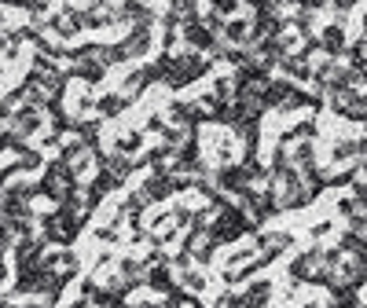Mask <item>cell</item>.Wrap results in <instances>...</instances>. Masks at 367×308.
<instances>
[{"label":"cell","mask_w":367,"mask_h":308,"mask_svg":"<svg viewBox=\"0 0 367 308\" xmlns=\"http://www.w3.org/2000/svg\"><path fill=\"white\" fill-rule=\"evenodd\" d=\"M92 220V213H77L67 206H52L48 213H41V235L48 239V246H74L81 239L85 224Z\"/></svg>","instance_id":"cell-1"},{"label":"cell","mask_w":367,"mask_h":308,"mask_svg":"<svg viewBox=\"0 0 367 308\" xmlns=\"http://www.w3.org/2000/svg\"><path fill=\"white\" fill-rule=\"evenodd\" d=\"M37 187H41V199H48L52 206H59V202H67L70 194L81 191V176L70 169V161H62L55 154V158H48V166L41 169Z\"/></svg>","instance_id":"cell-2"},{"label":"cell","mask_w":367,"mask_h":308,"mask_svg":"<svg viewBox=\"0 0 367 308\" xmlns=\"http://www.w3.org/2000/svg\"><path fill=\"white\" fill-rule=\"evenodd\" d=\"M44 107H29V103H22L19 110L11 114V121H8V128L11 133H19L22 140H29V136H37L41 128H44Z\"/></svg>","instance_id":"cell-3"},{"label":"cell","mask_w":367,"mask_h":308,"mask_svg":"<svg viewBox=\"0 0 367 308\" xmlns=\"http://www.w3.org/2000/svg\"><path fill=\"white\" fill-rule=\"evenodd\" d=\"M48 34H52L55 41H62V44H70V41L81 37V22H77V15H74V11L59 8V11L48 15Z\"/></svg>","instance_id":"cell-4"},{"label":"cell","mask_w":367,"mask_h":308,"mask_svg":"<svg viewBox=\"0 0 367 308\" xmlns=\"http://www.w3.org/2000/svg\"><path fill=\"white\" fill-rule=\"evenodd\" d=\"M67 74H70V81H81V85H103V77L110 74V67L103 59H77V62H70L67 67Z\"/></svg>","instance_id":"cell-5"},{"label":"cell","mask_w":367,"mask_h":308,"mask_svg":"<svg viewBox=\"0 0 367 308\" xmlns=\"http://www.w3.org/2000/svg\"><path fill=\"white\" fill-rule=\"evenodd\" d=\"M154 81H158V67H154V62H143V67H136L129 77H125L121 92L129 95V100H140V95L147 92V88L154 85Z\"/></svg>","instance_id":"cell-6"},{"label":"cell","mask_w":367,"mask_h":308,"mask_svg":"<svg viewBox=\"0 0 367 308\" xmlns=\"http://www.w3.org/2000/svg\"><path fill=\"white\" fill-rule=\"evenodd\" d=\"M74 136L85 143V147H92V151H100L103 143H100V136H103V118L100 114H92V118H74Z\"/></svg>","instance_id":"cell-7"},{"label":"cell","mask_w":367,"mask_h":308,"mask_svg":"<svg viewBox=\"0 0 367 308\" xmlns=\"http://www.w3.org/2000/svg\"><path fill=\"white\" fill-rule=\"evenodd\" d=\"M133 100L125 92H107V95H100L95 100V114H100L103 121H114V118H121L125 114V107H129Z\"/></svg>","instance_id":"cell-8"},{"label":"cell","mask_w":367,"mask_h":308,"mask_svg":"<svg viewBox=\"0 0 367 308\" xmlns=\"http://www.w3.org/2000/svg\"><path fill=\"white\" fill-rule=\"evenodd\" d=\"M70 283L62 279V275H55L52 268L44 272V283H41V294H37V301H44L48 308H55L59 301H62V290H67Z\"/></svg>","instance_id":"cell-9"},{"label":"cell","mask_w":367,"mask_h":308,"mask_svg":"<svg viewBox=\"0 0 367 308\" xmlns=\"http://www.w3.org/2000/svg\"><path fill=\"white\" fill-rule=\"evenodd\" d=\"M320 52H327L331 59L345 52V26L342 22H331L323 34H320Z\"/></svg>","instance_id":"cell-10"},{"label":"cell","mask_w":367,"mask_h":308,"mask_svg":"<svg viewBox=\"0 0 367 308\" xmlns=\"http://www.w3.org/2000/svg\"><path fill=\"white\" fill-rule=\"evenodd\" d=\"M125 52H129V62L133 59H143L151 52V29H129V34H125Z\"/></svg>","instance_id":"cell-11"},{"label":"cell","mask_w":367,"mask_h":308,"mask_svg":"<svg viewBox=\"0 0 367 308\" xmlns=\"http://www.w3.org/2000/svg\"><path fill=\"white\" fill-rule=\"evenodd\" d=\"M15 161H19V169L22 173H41L44 166H48V158H44V151L41 147H34V143H26V147L15 154Z\"/></svg>","instance_id":"cell-12"},{"label":"cell","mask_w":367,"mask_h":308,"mask_svg":"<svg viewBox=\"0 0 367 308\" xmlns=\"http://www.w3.org/2000/svg\"><path fill=\"white\" fill-rule=\"evenodd\" d=\"M140 147H143V133H121L114 143H110V151H118V154H140Z\"/></svg>","instance_id":"cell-13"},{"label":"cell","mask_w":367,"mask_h":308,"mask_svg":"<svg viewBox=\"0 0 367 308\" xmlns=\"http://www.w3.org/2000/svg\"><path fill=\"white\" fill-rule=\"evenodd\" d=\"M100 59L107 62V67H121V62H129V52H125V44H121V41H114V44H103Z\"/></svg>","instance_id":"cell-14"},{"label":"cell","mask_w":367,"mask_h":308,"mask_svg":"<svg viewBox=\"0 0 367 308\" xmlns=\"http://www.w3.org/2000/svg\"><path fill=\"white\" fill-rule=\"evenodd\" d=\"M180 283H184V290H187V294H199V290L206 286V275L202 272H180Z\"/></svg>","instance_id":"cell-15"},{"label":"cell","mask_w":367,"mask_h":308,"mask_svg":"<svg viewBox=\"0 0 367 308\" xmlns=\"http://www.w3.org/2000/svg\"><path fill=\"white\" fill-rule=\"evenodd\" d=\"M95 239L100 242H118V228L114 224H100V228H95Z\"/></svg>","instance_id":"cell-16"},{"label":"cell","mask_w":367,"mask_h":308,"mask_svg":"<svg viewBox=\"0 0 367 308\" xmlns=\"http://www.w3.org/2000/svg\"><path fill=\"white\" fill-rule=\"evenodd\" d=\"M210 4H213V11L228 15V11H235V8H239V0H210Z\"/></svg>","instance_id":"cell-17"},{"label":"cell","mask_w":367,"mask_h":308,"mask_svg":"<svg viewBox=\"0 0 367 308\" xmlns=\"http://www.w3.org/2000/svg\"><path fill=\"white\" fill-rule=\"evenodd\" d=\"M19 308H48L44 301H26V304H19Z\"/></svg>","instance_id":"cell-18"},{"label":"cell","mask_w":367,"mask_h":308,"mask_svg":"<svg viewBox=\"0 0 367 308\" xmlns=\"http://www.w3.org/2000/svg\"><path fill=\"white\" fill-rule=\"evenodd\" d=\"M363 29H367V15H363Z\"/></svg>","instance_id":"cell-19"},{"label":"cell","mask_w":367,"mask_h":308,"mask_svg":"<svg viewBox=\"0 0 367 308\" xmlns=\"http://www.w3.org/2000/svg\"><path fill=\"white\" fill-rule=\"evenodd\" d=\"M363 81H367V70H363Z\"/></svg>","instance_id":"cell-20"},{"label":"cell","mask_w":367,"mask_h":308,"mask_svg":"<svg viewBox=\"0 0 367 308\" xmlns=\"http://www.w3.org/2000/svg\"><path fill=\"white\" fill-rule=\"evenodd\" d=\"M0 74H4V67H0Z\"/></svg>","instance_id":"cell-21"},{"label":"cell","mask_w":367,"mask_h":308,"mask_svg":"<svg viewBox=\"0 0 367 308\" xmlns=\"http://www.w3.org/2000/svg\"><path fill=\"white\" fill-rule=\"evenodd\" d=\"M147 4H151V0H147Z\"/></svg>","instance_id":"cell-22"}]
</instances>
